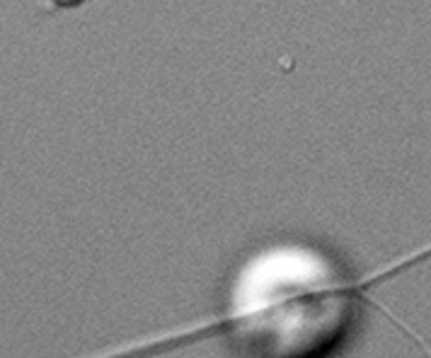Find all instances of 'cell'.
<instances>
[{
    "label": "cell",
    "instance_id": "6da1fadb",
    "mask_svg": "<svg viewBox=\"0 0 431 358\" xmlns=\"http://www.w3.org/2000/svg\"><path fill=\"white\" fill-rule=\"evenodd\" d=\"M83 0H49L52 8H73V5H80Z\"/></svg>",
    "mask_w": 431,
    "mask_h": 358
}]
</instances>
